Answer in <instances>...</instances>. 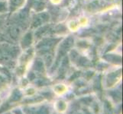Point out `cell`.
Wrapping results in <instances>:
<instances>
[{
  "instance_id": "6da1fadb",
  "label": "cell",
  "mask_w": 123,
  "mask_h": 114,
  "mask_svg": "<svg viewBox=\"0 0 123 114\" xmlns=\"http://www.w3.org/2000/svg\"><path fill=\"white\" fill-rule=\"evenodd\" d=\"M59 37H44L36 45V52L39 55L44 56L46 54L53 53L54 49L61 41Z\"/></svg>"
},
{
  "instance_id": "7a4b0ae2",
  "label": "cell",
  "mask_w": 123,
  "mask_h": 114,
  "mask_svg": "<svg viewBox=\"0 0 123 114\" xmlns=\"http://www.w3.org/2000/svg\"><path fill=\"white\" fill-rule=\"evenodd\" d=\"M74 39L71 36H69L67 38H65V39H63L61 41V43L60 42V45H59L57 51V56H56V60H55L53 69H55L59 65L61 62L63 60V58L65 57V55H67V53L70 50L72 46H74Z\"/></svg>"
},
{
  "instance_id": "3957f363",
  "label": "cell",
  "mask_w": 123,
  "mask_h": 114,
  "mask_svg": "<svg viewBox=\"0 0 123 114\" xmlns=\"http://www.w3.org/2000/svg\"><path fill=\"white\" fill-rule=\"evenodd\" d=\"M19 53L18 47L12 45H6L0 49V62L9 64L14 62Z\"/></svg>"
},
{
  "instance_id": "277c9868",
  "label": "cell",
  "mask_w": 123,
  "mask_h": 114,
  "mask_svg": "<svg viewBox=\"0 0 123 114\" xmlns=\"http://www.w3.org/2000/svg\"><path fill=\"white\" fill-rule=\"evenodd\" d=\"M50 21V15L47 11H38L34 14L30 19V24H29V27H30V30L33 31L35 29L38 28L41 26L48 24Z\"/></svg>"
},
{
  "instance_id": "5b68a950",
  "label": "cell",
  "mask_w": 123,
  "mask_h": 114,
  "mask_svg": "<svg viewBox=\"0 0 123 114\" xmlns=\"http://www.w3.org/2000/svg\"><path fill=\"white\" fill-rule=\"evenodd\" d=\"M27 27H25L22 25H21L19 24H17L15 22H12L8 27V32L9 34L10 37L12 40H17L21 38V37L22 36V34L25 33V29Z\"/></svg>"
},
{
  "instance_id": "8992f818",
  "label": "cell",
  "mask_w": 123,
  "mask_h": 114,
  "mask_svg": "<svg viewBox=\"0 0 123 114\" xmlns=\"http://www.w3.org/2000/svg\"><path fill=\"white\" fill-rule=\"evenodd\" d=\"M33 40H34V35L31 30H29L26 32H25L20 38L21 47L23 49H28L30 47V46L32 44Z\"/></svg>"
},
{
  "instance_id": "52a82bcc",
  "label": "cell",
  "mask_w": 123,
  "mask_h": 114,
  "mask_svg": "<svg viewBox=\"0 0 123 114\" xmlns=\"http://www.w3.org/2000/svg\"><path fill=\"white\" fill-rule=\"evenodd\" d=\"M25 0H8V9L10 14H13L14 12L20 9L24 5Z\"/></svg>"
},
{
  "instance_id": "ba28073f",
  "label": "cell",
  "mask_w": 123,
  "mask_h": 114,
  "mask_svg": "<svg viewBox=\"0 0 123 114\" xmlns=\"http://www.w3.org/2000/svg\"><path fill=\"white\" fill-rule=\"evenodd\" d=\"M28 5L27 6L36 12L43 11L45 8V0H28Z\"/></svg>"
},
{
  "instance_id": "9c48e42d",
  "label": "cell",
  "mask_w": 123,
  "mask_h": 114,
  "mask_svg": "<svg viewBox=\"0 0 123 114\" xmlns=\"http://www.w3.org/2000/svg\"><path fill=\"white\" fill-rule=\"evenodd\" d=\"M22 98V94L21 92L19 91V90L18 89H15L13 92H12V94L11 95V98H10V100L12 102H16L21 99Z\"/></svg>"
},
{
  "instance_id": "30bf717a",
  "label": "cell",
  "mask_w": 123,
  "mask_h": 114,
  "mask_svg": "<svg viewBox=\"0 0 123 114\" xmlns=\"http://www.w3.org/2000/svg\"><path fill=\"white\" fill-rule=\"evenodd\" d=\"M34 69L37 71H44V65L43 62L41 60H37L35 62V65H34Z\"/></svg>"
},
{
  "instance_id": "8fae6325",
  "label": "cell",
  "mask_w": 123,
  "mask_h": 114,
  "mask_svg": "<svg viewBox=\"0 0 123 114\" xmlns=\"http://www.w3.org/2000/svg\"><path fill=\"white\" fill-rule=\"evenodd\" d=\"M8 12V4L6 1H0V14Z\"/></svg>"
},
{
  "instance_id": "7c38bea8",
  "label": "cell",
  "mask_w": 123,
  "mask_h": 114,
  "mask_svg": "<svg viewBox=\"0 0 123 114\" xmlns=\"http://www.w3.org/2000/svg\"><path fill=\"white\" fill-rule=\"evenodd\" d=\"M36 114H49V109L46 107H42L36 111Z\"/></svg>"
},
{
  "instance_id": "4fadbf2b",
  "label": "cell",
  "mask_w": 123,
  "mask_h": 114,
  "mask_svg": "<svg viewBox=\"0 0 123 114\" xmlns=\"http://www.w3.org/2000/svg\"><path fill=\"white\" fill-rule=\"evenodd\" d=\"M57 108L58 109V110H64L65 108H66V104L63 101H58L57 103Z\"/></svg>"
},
{
  "instance_id": "5bb4252c",
  "label": "cell",
  "mask_w": 123,
  "mask_h": 114,
  "mask_svg": "<svg viewBox=\"0 0 123 114\" xmlns=\"http://www.w3.org/2000/svg\"><path fill=\"white\" fill-rule=\"evenodd\" d=\"M0 1H5V0H0Z\"/></svg>"
}]
</instances>
